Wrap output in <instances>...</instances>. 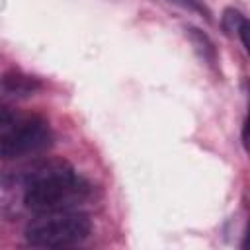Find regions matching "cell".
I'll return each instance as SVG.
<instances>
[{
  "instance_id": "6",
  "label": "cell",
  "mask_w": 250,
  "mask_h": 250,
  "mask_svg": "<svg viewBox=\"0 0 250 250\" xmlns=\"http://www.w3.org/2000/svg\"><path fill=\"white\" fill-rule=\"evenodd\" d=\"M244 21V16L242 12H238L236 8H227L223 12V18H221V25L225 29V33L232 35V33H238L240 29V23Z\"/></svg>"
},
{
  "instance_id": "8",
  "label": "cell",
  "mask_w": 250,
  "mask_h": 250,
  "mask_svg": "<svg viewBox=\"0 0 250 250\" xmlns=\"http://www.w3.org/2000/svg\"><path fill=\"white\" fill-rule=\"evenodd\" d=\"M244 86H246V94H248V105H246V117H244V125H242V145H244L246 152L250 154V80H246Z\"/></svg>"
},
{
  "instance_id": "10",
  "label": "cell",
  "mask_w": 250,
  "mask_h": 250,
  "mask_svg": "<svg viewBox=\"0 0 250 250\" xmlns=\"http://www.w3.org/2000/svg\"><path fill=\"white\" fill-rule=\"evenodd\" d=\"M240 246H242V248H250V225H248V229H246V232H244V240H242Z\"/></svg>"
},
{
  "instance_id": "4",
  "label": "cell",
  "mask_w": 250,
  "mask_h": 250,
  "mask_svg": "<svg viewBox=\"0 0 250 250\" xmlns=\"http://www.w3.org/2000/svg\"><path fill=\"white\" fill-rule=\"evenodd\" d=\"M41 88V82L20 70H8L2 76V92L8 98H27Z\"/></svg>"
},
{
  "instance_id": "2",
  "label": "cell",
  "mask_w": 250,
  "mask_h": 250,
  "mask_svg": "<svg viewBox=\"0 0 250 250\" xmlns=\"http://www.w3.org/2000/svg\"><path fill=\"white\" fill-rule=\"evenodd\" d=\"M53 143L49 121L39 113H18L10 107L0 111V152L4 160H18L47 150Z\"/></svg>"
},
{
  "instance_id": "9",
  "label": "cell",
  "mask_w": 250,
  "mask_h": 250,
  "mask_svg": "<svg viewBox=\"0 0 250 250\" xmlns=\"http://www.w3.org/2000/svg\"><path fill=\"white\" fill-rule=\"evenodd\" d=\"M238 37H240V41H242V45H244L246 53L250 55V20H248V18H244V21L240 23Z\"/></svg>"
},
{
  "instance_id": "5",
  "label": "cell",
  "mask_w": 250,
  "mask_h": 250,
  "mask_svg": "<svg viewBox=\"0 0 250 250\" xmlns=\"http://www.w3.org/2000/svg\"><path fill=\"white\" fill-rule=\"evenodd\" d=\"M186 33H188L189 43L193 45L195 53L201 57V61H205L207 64H215L217 62V49H215V43L209 39V35L197 27H186Z\"/></svg>"
},
{
  "instance_id": "1",
  "label": "cell",
  "mask_w": 250,
  "mask_h": 250,
  "mask_svg": "<svg viewBox=\"0 0 250 250\" xmlns=\"http://www.w3.org/2000/svg\"><path fill=\"white\" fill-rule=\"evenodd\" d=\"M23 207L35 215L72 211L90 195V184L62 158H45L23 168L18 176Z\"/></svg>"
},
{
  "instance_id": "3",
  "label": "cell",
  "mask_w": 250,
  "mask_h": 250,
  "mask_svg": "<svg viewBox=\"0 0 250 250\" xmlns=\"http://www.w3.org/2000/svg\"><path fill=\"white\" fill-rule=\"evenodd\" d=\"M92 232V221L78 211L41 213L23 229V238L35 248H64L84 242Z\"/></svg>"
},
{
  "instance_id": "7",
  "label": "cell",
  "mask_w": 250,
  "mask_h": 250,
  "mask_svg": "<svg viewBox=\"0 0 250 250\" xmlns=\"http://www.w3.org/2000/svg\"><path fill=\"white\" fill-rule=\"evenodd\" d=\"M168 2H172L180 8H184V10H189V12L201 16L205 20H211V10L203 4V0H168Z\"/></svg>"
}]
</instances>
